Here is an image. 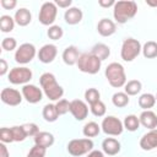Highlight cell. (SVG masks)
I'll use <instances>...</instances> for the list:
<instances>
[{
    "instance_id": "cell-20",
    "label": "cell",
    "mask_w": 157,
    "mask_h": 157,
    "mask_svg": "<svg viewBox=\"0 0 157 157\" xmlns=\"http://www.w3.org/2000/svg\"><path fill=\"white\" fill-rule=\"evenodd\" d=\"M80 55H81V54H80L78 49H77L75 45H69V47H66V48L64 49V52H63V61H64L66 65L72 66V65L77 64Z\"/></svg>"
},
{
    "instance_id": "cell-32",
    "label": "cell",
    "mask_w": 157,
    "mask_h": 157,
    "mask_svg": "<svg viewBox=\"0 0 157 157\" xmlns=\"http://www.w3.org/2000/svg\"><path fill=\"white\" fill-rule=\"evenodd\" d=\"M85 101L91 105L98 101H101V93L97 88L94 87H91V88H87L86 92H85Z\"/></svg>"
},
{
    "instance_id": "cell-16",
    "label": "cell",
    "mask_w": 157,
    "mask_h": 157,
    "mask_svg": "<svg viewBox=\"0 0 157 157\" xmlns=\"http://www.w3.org/2000/svg\"><path fill=\"white\" fill-rule=\"evenodd\" d=\"M121 145L114 137H107L102 141V151L108 156H115L120 152Z\"/></svg>"
},
{
    "instance_id": "cell-45",
    "label": "cell",
    "mask_w": 157,
    "mask_h": 157,
    "mask_svg": "<svg viewBox=\"0 0 157 157\" xmlns=\"http://www.w3.org/2000/svg\"><path fill=\"white\" fill-rule=\"evenodd\" d=\"M0 157H10L9 150H7V147L5 146L4 142L0 144Z\"/></svg>"
},
{
    "instance_id": "cell-5",
    "label": "cell",
    "mask_w": 157,
    "mask_h": 157,
    "mask_svg": "<svg viewBox=\"0 0 157 157\" xmlns=\"http://www.w3.org/2000/svg\"><path fill=\"white\" fill-rule=\"evenodd\" d=\"M142 47L141 43L135 39V38H126L124 39L123 44H121V49H120V56L124 61H132L134 59L137 58V55L141 53Z\"/></svg>"
},
{
    "instance_id": "cell-3",
    "label": "cell",
    "mask_w": 157,
    "mask_h": 157,
    "mask_svg": "<svg viewBox=\"0 0 157 157\" xmlns=\"http://www.w3.org/2000/svg\"><path fill=\"white\" fill-rule=\"evenodd\" d=\"M104 75L109 85L114 88H120L126 83V74L124 66L120 63H110L105 67Z\"/></svg>"
},
{
    "instance_id": "cell-10",
    "label": "cell",
    "mask_w": 157,
    "mask_h": 157,
    "mask_svg": "<svg viewBox=\"0 0 157 157\" xmlns=\"http://www.w3.org/2000/svg\"><path fill=\"white\" fill-rule=\"evenodd\" d=\"M36 56V47L32 43L21 44L15 52V61L17 64H28Z\"/></svg>"
},
{
    "instance_id": "cell-12",
    "label": "cell",
    "mask_w": 157,
    "mask_h": 157,
    "mask_svg": "<svg viewBox=\"0 0 157 157\" xmlns=\"http://www.w3.org/2000/svg\"><path fill=\"white\" fill-rule=\"evenodd\" d=\"M0 98H1L2 103L11 105V107H16V105L21 104L23 96H22V93H20V91H17L15 88L5 87V88H2V91L0 93Z\"/></svg>"
},
{
    "instance_id": "cell-2",
    "label": "cell",
    "mask_w": 157,
    "mask_h": 157,
    "mask_svg": "<svg viewBox=\"0 0 157 157\" xmlns=\"http://www.w3.org/2000/svg\"><path fill=\"white\" fill-rule=\"evenodd\" d=\"M137 12V5L132 0L117 1L113 6V16L118 23H126L129 20L135 17Z\"/></svg>"
},
{
    "instance_id": "cell-31",
    "label": "cell",
    "mask_w": 157,
    "mask_h": 157,
    "mask_svg": "<svg viewBox=\"0 0 157 157\" xmlns=\"http://www.w3.org/2000/svg\"><path fill=\"white\" fill-rule=\"evenodd\" d=\"M15 20L10 16V15H2L0 17V29L4 33H9L11 31H13L15 27Z\"/></svg>"
},
{
    "instance_id": "cell-29",
    "label": "cell",
    "mask_w": 157,
    "mask_h": 157,
    "mask_svg": "<svg viewBox=\"0 0 157 157\" xmlns=\"http://www.w3.org/2000/svg\"><path fill=\"white\" fill-rule=\"evenodd\" d=\"M142 55L146 59H153L157 56V43L153 40H148L142 47Z\"/></svg>"
},
{
    "instance_id": "cell-18",
    "label": "cell",
    "mask_w": 157,
    "mask_h": 157,
    "mask_svg": "<svg viewBox=\"0 0 157 157\" xmlns=\"http://www.w3.org/2000/svg\"><path fill=\"white\" fill-rule=\"evenodd\" d=\"M139 119H140V125H142L144 128H146L148 130H152V129L157 128V115L151 109L150 110H144L140 114Z\"/></svg>"
},
{
    "instance_id": "cell-46",
    "label": "cell",
    "mask_w": 157,
    "mask_h": 157,
    "mask_svg": "<svg viewBox=\"0 0 157 157\" xmlns=\"http://www.w3.org/2000/svg\"><path fill=\"white\" fill-rule=\"evenodd\" d=\"M87 157H104V152L103 151H99V150H92Z\"/></svg>"
},
{
    "instance_id": "cell-4",
    "label": "cell",
    "mask_w": 157,
    "mask_h": 157,
    "mask_svg": "<svg viewBox=\"0 0 157 157\" xmlns=\"http://www.w3.org/2000/svg\"><path fill=\"white\" fill-rule=\"evenodd\" d=\"M77 67L81 72L94 75L101 70L102 61L91 53H82L77 61Z\"/></svg>"
},
{
    "instance_id": "cell-48",
    "label": "cell",
    "mask_w": 157,
    "mask_h": 157,
    "mask_svg": "<svg viewBox=\"0 0 157 157\" xmlns=\"http://www.w3.org/2000/svg\"><path fill=\"white\" fill-rule=\"evenodd\" d=\"M155 97H156V102H157V94H156V96H155Z\"/></svg>"
},
{
    "instance_id": "cell-38",
    "label": "cell",
    "mask_w": 157,
    "mask_h": 157,
    "mask_svg": "<svg viewBox=\"0 0 157 157\" xmlns=\"http://www.w3.org/2000/svg\"><path fill=\"white\" fill-rule=\"evenodd\" d=\"M16 47H17V40L12 37H6L1 42V48L6 52H11V50L16 49Z\"/></svg>"
},
{
    "instance_id": "cell-28",
    "label": "cell",
    "mask_w": 157,
    "mask_h": 157,
    "mask_svg": "<svg viewBox=\"0 0 157 157\" xmlns=\"http://www.w3.org/2000/svg\"><path fill=\"white\" fill-rule=\"evenodd\" d=\"M130 98L125 92H115L112 96V103L117 107V108H124L129 104Z\"/></svg>"
},
{
    "instance_id": "cell-36",
    "label": "cell",
    "mask_w": 157,
    "mask_h": 157,
    "mask_svg": "<svg viewBox=\"0 0 157 157\" xmlns=\"http://www.w3.org/2000/svg\"><path fill=\"white\" fill-rule=\"evenodd\" d=\"M55 108H56V112L59 115H64L67 112H70V102L67 99L61 98L55 103Z\"/></svg>"
},
{
    "instance_id": "cell-22",
    "label": "cell",
    "mask_w": 157,
    "mask_h": 157,
    "mask_svg": "<svg viewBox=\"0 0 157 157\" xmlns=\"http://www.w3.org/2000/svg\"><path fill=\"white\" fill-rule=\"evenodd\" d=\"M54 144V135L48 131H39L34 136V145L48 148Z\"/></svg>"
},
{
    "instance_id": "cell-27",
    "label": "cell",
    "mask_w": 157,
    "mask_h": 157,
    "mask_svg": "<svg viewBox=\"0 0 157 157\" xmlns=\"http://www.w3.org/2000/svg\"><path fill=\"white\" fill-rule=\"evenodd\" d=\"M101 132V126L96 123V121H88L85 124L83 129H82V134L86 137H96L98 136V134Z\"/></svg>"
},
{
    "instance_id": "cell-30",
    "label": "cell",
    "mask_w": 157,
    "mask_h": 157,
    "mask_svg": "<svg viewBox=\"0 0 157 157\" xmlns=\"http://www.w3.org/2000/svg\"><path fill=\"white\" fill-rule=\"evenodd\" d=\"M142 88V85L139 80H130L124 86V92L128 96H136Z\"/></svg>"
},
{
    "instance_id": "cell-34",
    "label": "cell",
    "mask_w": 157,
    "mask_h": 157,
    "mask_svg": "<svg viewBox=\"0 0 157 157\" xmlns=\"http://www.w3.org/2000/svg\"><path fill=\"white\" fill-rule=\"evenodd\" d=\"M63 34H64V31H63V28H61L60 26H58V25L50 26V27L48 28V31H47V36H48L50 39H53V40H59V39L63 37Z\"/></svg>"
},
{
    "instance_id": "cell-33",
    "label": "cell",
    "mask_w": 157,
    "mask_h": 157,
    "mask_svg": "<svg viewBox=\"0 0 157 157\" xmlns=\"http://www.w3.org/2000/svg\"><path fill=\"white\" fill-rule=\"evenodd\" d=\"M90 110H91V113L94 117H98L99 118V117H103L105 114L107 107H105V104L102 101H98V102H96V103H93V104L90 105Z\"/></svg>"
},
{
    "instance_id": "cell-41",
    "label": "cell",
    "mask_w": 157,
    "mask_h": 157,
    "mask_svg": "<svg viewBox=\"0 0 157 157\" xmlns=\"http://www.w3.org/2000/svg\"><path fill=\"white\" fill-rule=\"evenodd\" d=\"M0 4H1V6H2L5 10H12V9L16 7L17 1H16V0H1Z\"/></svg>"
},
{
    "instance_id": "cell-24",
    "label": "cell",
    "mask_w": 157,
    "mask_h": 157,
    "mask_svg": "<svg viewBox=\"0 0 157 157\" xmlns=\"http://www.w3.org/2000/svg\"><path fill=\"white\" fill-rule=\"evenodd\" d=\"M42 115L44 118L45 121L48 123H54L58 120L59 118V114L56 112V108H55V104L53 103H48L43 107V112H42Z\"/></svg>"
},
{
    "instance_id": "cell-37",
    "label": "cell",
    "mask_w": 157,
    "mask_h": 157,
    "mask_svg": "<svg viewBox=\"0 0 157 157\" xmlns=\"http://www.w3.org/2000/svg\"><path fill=\"white\" fill-rule=\"evenodd\" d=\"M0 141L4 144H11L13 142V136L11 128H1L0 129Z\"/></svg>"
},
{
    "instance_id": "cell-26",
    "label": "cell",
    "mask_w": 157,
    "mask_h": 157,
    "mask_svg": "<svg viewBox=\"0 0 157 157\" xmlns=\"http://www.w3.org/2000/svg\"><path fill=\"white\" fill-rule=\"evenodd\" d=\"M123 125H124V129H126L128 131L134 132L140 128V119L135 114H129L124 118Z\"/></svg>"
},
{
    "instance_id": "cell-8",
    "label": "cell",
    "mask_w": 157,
    "mask_h": 157,
    "mask_svg": "<svg viewBox=\"0 0 157 157\" xmlns=\"http://www.w3.org/2000/svg\"><path fill=\"white\" fill-rule=\"evenodd\" d=\"M32 70L26 66H16L12 67L7 75V80L12 85H27L32 80Z\"/></svg>"
},
{
    "instance_id": "cell-25",
    "label": "cell",
    "mask_w": 157,
    "mask_h": 157,
    "mask_svg": "<svg viewBox=\"0 0 157 157\" xmlns=\"http://www.w3.org/2000/svg\"><path fill=\"white\" fill-rule=\"evenodd\" d=\"M156 104V97L152 93H144L139 97V105L144 110H150Z\"/></svg>"
},
{
    "instance_id": "cell-11",
    "label": "cell",
    "mask_w": 157,
    "mask_h": 157,
    "mask_svg": "<svg viewBox=\"0 0 157 157\" xmlns=\"http://www.w3.org/2000/svg\"><path fill=\"white\" fill-rule=\"evenodd\" d=\"M23 98L31 103V104H36V103H39L42 99H43V91L37 87L36 85H31V83H27L22 87V91H21Z\"/></svg>"
},
{
    "instance_id": "cell-6",
    "label": "cell",
    "mask_w": 157,
    "mask_h": 157,
    "mask_svg": "<svg viewBox=\"0 0 157 157\" xmlns=\"http://www.w3.org/2000/svg\"><path fill=\"white\" fill-rule=\"evenodd\" d=\"M67 152L74 156V157H80L86 153H90L93 148V141L88 137L86 139H74L69 141L67 146Z\"/></svg>"
},
{
    "instance_id": "cell-15",
    "label": "cell",
    "mask_w": 157,
    "mask_h": 157,
    "mask_svg": "<svg viewBox=\"0 0 157 157\" xmlns=\"http://www.w3.org/2000/svg\"><path fill=\"white\" fill-rule=\"evenodd\" d=\"M140 147L144 151H152L157 148V129L148 130L140 139Z\"/></svg>"
},
{
    "instance_id": "cell-14",
    "label": "cell",
    "mask_w": 157,
    "mask_h": 157,
    "mask_svg": "<svg viewBox=\"0 0 157 157\" xmlns=\"http://www.w3.org/2000/svg\"><path fill=\"white\" fill-rule=\"evenodd\" d=\"M58 54V48L54 44H44L38 52V60L43 64H50L54 61Z\"/></svg>"
},
{
    "instance_id": "cell-17",
    "label": "cell",
    "mask_w": 157,
    "mask_h": 157,
    "mask_svg": "<svg viewBox=\"0 0 157 157\" xmlns=\"http://www.w3.org/2000/svg\"><path fill=\"white\" fill-rule=\"evenodd\" d=\"M117 31V25L109 18H102L97 23V32L102 37H109Z\"/></svg>"
},
{
    "instance_id": "cell-7",
    "label": "cell",
    "mask_w": 157,
    "mask_h": 157,
    "mask_svg": "<svg viewBox=\"0 0 157 157\" xmlns=\"http://www.w3.org/2000/svg\"><path fill=\"white\" fill-rule=\"evenodd\" d=\"M58 15V6L55 5V2L53 1H47L43 2L39 10V15H38V20L43 26H53V23L55 22Z\"/></svg>"
},
{
    "instance_id": "cell-21",
    "label": "cell",
    "mask_w": 157,
    "mask_h": 157,
    "mask_svg": "<svg viewBox=\"0 0 157 157\" xmlns=\"http://www.w3.org/2000/svg\"><path fill=\"white\" fill-rule=\"evenodd\" d=\"M13 20L15 22L21 26V27H25V26H28L32 21V13L26 7H21L18 10H16L15 12V16H13Z\"/></svg>"
},
{
    "instance_id": "cell-44",
    "label": "cell",
    "mask_w": 157,
    "mask_h": 157,
    "mask_svg": "<svg viewBox=\"0 0 157 157\" xmlns=\"http://www.w3.org/2000/svg\"><path fill=\"white\" fill-rule=\"evenodd\" d=\"M98 5L102 6V7H110V6L115 5V1L114 0H99Z\"/></svg>"
},
{
    "instance_id": "cell-39",
    "label": "cell",
    "mask_w": 157,
    "mask_h": 157,
    "mask_svg": "<svg viewBox=\"0 0 157 157\" xmlns=\"http://www.w3.org/2000/svg\"><path fill=\"white\" fill-rule=\"evenodd\" d=\"M22 128H23V130H25L27 137H28V136H33V137H34V136L39 132L38 125L34 124V123H26V124L22 125Z\"/></svg>"
},
{
    "instance_id": "cell-42",
    "label": "cell",
    "mask_w": 157,
    "mask_h": 157,
    "mask_svg": "<svg viewBox=\"0 0 157 157\" xmlns=\"http://www.w3.org/2000/svg\"><path fill=\"white\" fill-rule=\"evenodd\" d=\"M71 4H72L71 0H56L55 1V5L59 7H63V9H70Z\"/></svg>"
},
{
    "instance_id": "cell-9",
    "label": "cell",
    "mask_w": 157,
    "mask_h": 157,
    "mask_svg": "<svg viewBox=\"0 0 157 157\" xmlns=\"http://www.w3.org/2000/svg\"><path fill=\"white\" fill-rule=\"evenodd\" d=\"M101 129L104 134L107 135H110V136H118L123 132L124 130V125H123V121L114 117V115H108L105 117L103 120H102V124H101Z\"/></svg>"
},
{
    "instance_id": "cell-47",
    "label": "cell",
    "mask_w": 157,
    "mask_h": 157,
    "mask_svg": "<svg viewBox=\"0 0 157 157\" xmlns=\"http://www.w3.org/2000/svg\"><path fill=\"white\" fill-rule=\"evenodd\" d=\"M146 4L151 7H157V1H153V0H146Z\"/></svg>"
},
{
    "instance_id": "cell-13",
    "label": "cell",
    "mask_w": 157,
    "mask_h": 157,
    "mask_svg": "<svg viewBox=\"0 0 157 157\" xmlns=\"http://www.w3.org/2000/svg\"><path fill=\"white\" fill-rule=\"evenodd\" d=\"M70 113L78 121L85 120L88 115V105L81 99H74L70 102Z\"/></svg>"
},
{
    "instance_id": "cell-43",
    "label": "cell",
    "mask_w": 157,
    "mask_h": 157,
    "mask_svg": "<svg viewBox=\"0 0 157 157\" xmlns=\"http://www.w3.org/2000/svg\"><path fill=\"white\" fill-rule=\"evenodd\" d=\"M7 69H9V66H7L6 60L0 59V76H5L6 72H7Z\"/></svg>"
},
{
    "instance_id": "cell-1",
    "label": "cell",
    "mask_w": 157,
    "mask_h": 157,
    "mask_svg": "<svg viewBox=\"0 0 157 157\" xmlns=\"http://www.w3.org/2000/svg\"><path fill=\"white\" fill-rule=\"evenodd\" d=\"M39 83L42 86L43 93L50 101H59L64 94V88L56 82L55 76L52 72H44L39 77Z\"/></svg>"
},
{
    "instance_id": "cell-35",
    "label": "cell",
    "mask_w": 157,
    "mask_h": 157,
    "mask_svg": "<svg viewBox=\"0 0 157 157\" xmlns=\"http://www.w3.org/2000/svg\"><path fill=\"white\" fill-rule=\"evenodd\" d=\"M11 131H12V136H13V141L15 142H21V141H25L27 135L22 128V125H15L11 128Z\"/></svg>"
},
{
    "instance_id": "cell-19",
    "label": "cell",
    "mask_w": 157,
    "mask_h": 157,
    "mask_svg": "<svg viewBox=\"0 0 157 157\" xmlns=\"http://www.w3.org/2000/svg\"><path fill=\"white\" fill-rule=\"evenodd\" d=\"M82 17H83L82 10L80 7H76V6H72V7L67 9L65 11V13H64V20L70 26H74V25L80 23L82 21Z\"/></svg>"
},
{
    "instance_id": "cell-40",
    "label": "cell",
    "mask_w": 157,
    "mask_h": 157,
    "mask_svg": "<svg viewBox=\"0 0 157 157\" xmlns=\"http://www.w3.org/2000/svg\"><path fill=\"white\" fill-rule=\"evenodd\" d=\"M45 152H47V148L34 145L29 150V152L27 153V157H44L45 156Z\"/></svg>"
},
{
    "instance_id": "cell-23",
    "label": "cell",
    "mask_w": 157,
    "mask_h": 157,
    "mask_svg": "<svg viewBox=\"0 0 157 157\" xmlns=\"http://www.w3.org/2000/svg\"><path fill=\"white\" fill-rule=\"evenodd\" d=\"M91 54H93L101 61H103V60L108 59V56L110 55V48L104 43H97V44L93 45V48L91 50Z\"/></svg>"
}]
</instances>
